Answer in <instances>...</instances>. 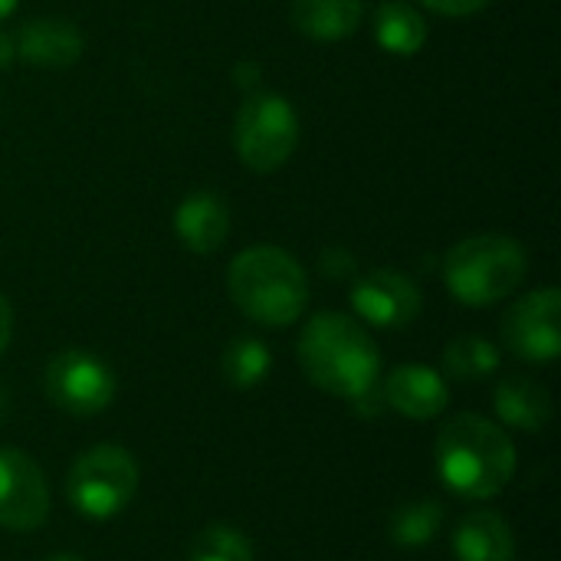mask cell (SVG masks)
Segmentation results:
<instances>
[{"label":"cell","instance_id":"cell-1","mask_svg":"<svg viewBox=\"0 0 561 561\" xmlns=\"http://www.w3.org/2000/svg\"><path fill=\"white\" fill-rule=\"evenodd\" d=\"M302 375L325 394L355 401L381 381V352L371 332L345 312L312 316L296 342Z\"/></svg>","mask_w":561,"mask_h":561},{"label":"cell","instance_id":"cell-2","mask_svg":"<svg viewBox=\"0 0 561 561\" xmlns=\"http://www.w3.org/2000/svg\"><path fill=\"white\" fill-rule=\"evenodd\" d=\"M440 483L463 500H493L516 477L513 437L483 414H457L434 444Z\"/></svg>","mask_w":561,"mask_h":561},{"label":"cell","instance_id":"cell-3","mask_svg":"<svg viewBox=\"0 0 561 561\" xmlns=\"http://www.w3.org/2000/svg\"><path fill=\"white\" fill-rule=\"evenodd\" d=\"M227 289L237 309L270 329L299 322L309 306V276L283 247H250L233 256L227 270Z\"/></svg>","mask_w":561,"mask_h":561},{"label":"cell","instance_id":"cell-4","mask_svg":"<svg viewBox=\"0 0 561 561\" xmlns=\"http://www.w3.org/2000/svg\"><path fill=\"white\" fill-rule=\"evenodd\" d=\"M529 260L519 240L506 233H477L444 256V283L450 296L470 309L510 299L526 279Z\"/></svg>","mask_w":561,"mask_h":561},{"label":"cell","instance_id":"cell-5","mask_svg":"<svg viewBox=\"0 0 561 561\" xmlns=\"http://www.w3.org/2000/svg\"><path fill=\"white\" fill-rule=\"evenodd\" d=\"M138 463L122 444H95L76 457L66 477L69 506L82 519H115L138 493Z\"/></svg>","mask_w":561,"mask_h":561},{"label":"cell","instance_id":"cell-6","mask_svg":"<svg viewBox=\"0 0 561 561\" xmlns=\"http://www.w3.org/2000/svg\"><path fill=\"white\" fill-rule=\"evenodd\" d=\"M233 145L250 171H279L299 145V115L289 99L266 89L250 92L233 122Z\"/></svg>","mask_w":561,"mask_h":561},{"label":"cell","instance_id":"cell-7","mask_svg":"<svg viewBox=\"0 0 561 561\" xmlns=\"http://www.w3.org/2000/svg\"><path fill=\"white\" fill-rule=\"evenodd\" d=\"M43 385H46L49 401L72 417L102 414L115 401V391H118L112 368L99 355L82 352V348H66L53 355L46 365Z\"/></svg>","mask_w":561,"mask_h":561},{"label":"cell","instance_id":"cell-8","mask_svg":"<svg viewBox=\"0 0 561 561\" xmlns=\"http://www.w3.org/2000/svg\"><path fill=\"white\" fill-rule=\"evenodd\" d=\"M503 345L533 365H549L561 352V293L542 286L510 306L500 325Z\"/></svg>","mask_w":561,"mask_h":561},{"label":"cell","instance_id":"cell-9","mask_svg":"<svg viewBox=\"0 0 561 561\" xmlns=\"http://www.w3.org/2000/svg\"><path fill=\"white\" fill-rule=\"evenodd\" d=\"M348 299H352L358 322L388 329V332L414 325L424 309V296H421L417 283L388 266L355 276Z\"/></svg>","mask_w":561,"mask_h":561},{"label":"cell","instance_id":"cell-10","mask_svg":"<svg viewBox=\"0 0 561 561\" xmlns=\"http://www.w3.org/2000/svg\"><path fill=\"white\" fill-rule=\"evenodd\" d=\"M49 519V483L39 463L16 450L0 447V529L33 533Z\"/></svg>","mask_w":561,"mask_h":561},{"label":"cell","instance_id":"cell-11","mask_svg":"<svg viewBox=\"0 0 561 561\" xmlns=\"http://www.w3.org/2000/svg\"><path fill=\"white\" fill-rule=\"evenodd\" d=\"M381 394L388 411L411 421H434L450 408V385L427 365H398L385 381Z\"/></svg>","mask_w":561,"mask_h":561},{"label":"cell","instance_id":"cell-12","mask_svg":"<svg viewBox=\"0 0 561 561\" xmlns=\"http://www.w3.org/2000/svg\"><path fill=\"white\" fill-rule=\"evenodd\" d=\"M13 43H16V59L39 69H66L79 62L85 46L79 26L62 16H39L23 23Z\"/></svg>","mask_w":561,"mask_h":561},{"label":"cell","instance_id":"cell-13","mask_svg":"<svg viewBox=\"0 0 561 561\" xmlns=\"http://www.w3.org/2000/svg\"><path fill=\"white\" fill-rule=\"evenodd\" d=\"M174 233L191 253L210 256L230 237V210L217 194L194 191L174 210Z\"/></svg>","mask_w":561,"mask_h":561},{"label":"cell","instance_id":"cell-14","mask_svg":"<svg viewBox=\"0 0 561 561\" xmlns=\"http://www.w3.org/2000/svg\"><path fill=\"white\" fill-rule=\"evenodd\" d=\"M457 561H516V533L496 510H473L454 529Z\"/></svg>","mask_w":561,"mask_h":561},{"label":"cell","instance_id":"cell-15","mask_svg":"<svg viewBox=\"0 0 561 561\" xmlns=\"http://www.w3.org/2000/svg\"><path fill=\"white\" fill-rule=\"evenodd\" d=\"M493 408L506 427L526 434H539L552 421V394L536 378L526 375L503 378L493 391Z\"/></svg>","mask_w":561,"mask_h":561},{"label":"cell","instance_id":"cell-16","mask_svg":"<svg viewBox=\"0 0 561 561\" xmlns=\"http://www.w3.org/2000/svg\"><path fill=\"white\" fill-rule=\"evenodd\" d=\"M293 26L319 43H335L352 36L365 20L362 0H293L289 3Z\"/></svg>","mask_w":561,"mask_h":561},{"label":"cell","instance_id":"cell-17","mask_svg":"<svg viewBox=\"0 0 561 561\" xmlns=\"http://www.w3.org/2000/svg\"><path fill=\"white\" fill-rule=\"evenodd\" d=\"M375 43L391 56H414L427 43V20L408 0H385L371 16Z\"/></svg>","mask_w":561,"mask_h":561},{"label":"cell","instance_id":"cell-18","mask_svg":"<svg viewBox=\"0 0 561 561\" xmlns=\"http://www.w3.org/2000/svg\"><path fill=\"white\" fill-rule=\"evenodd\" d=\"M500 362H503L500 348L483 335H457L444 348V371L450 381L460 385H477L493 378L500 371Z\"/></svg>","mask_w":561,"mask_h":561},{"label":"cell","instance_id":"cell-19","mask_svg":"<svg viewBox=\"0 0 561 561\" xmlns=\"http://www.w3.org/2000/svg\"><path fill=\"white\" fill-rule=\"evenodd\" d=\"M270 368H273V355H270L266 342L256 335H237L220 355V371H224L227 385L237 391H250V388L263 385Z\"/></svg>","mask_w":561,"mask_h":561},{"label":"cell","instance_id":"cell-20","mask_svg":"<svg viewBox=\"0 0 561 561\" xmlns=\"http://www.w3.org/2000/svg\"><path fill=\"white\" fill-rule=\"evenodd\" d=\"M444 506L437 500H414L391 513L388 536L398 549H424L440 536Z\"/></svg>","mask_w":561,"mask_h":561},{"label":"cell","instance_id":"cell-21","mask_svg":"<svg viewBox=\"0 0 561 561\" xmlns=\"http://www.w3.org/2000/svg\"><path fill=\"white\" fill-rule=\"evenodd\" d=\"M191 561H253V546L233 526H207L191 546Z\"/></svg>","mask_w":561,"mask_h":561},{"label":"cell","instance_id":"cell-22","mask_svg":"<svg viewBox=\"0 0 561 561\" xmlns=\"http://www.w3.org/2000/svg\"><path fill=\"white\" fill-rule=\"evenodd\" d=\"M319 270H322V276H329L335 283H345V279H355L358 260L345 247H325L322 256H319Z\"/></svg>","mask_w":561,"mask_h":561},{"label":"cell","instance_id":"cell-23","mask_svg":"<svg viewBox=\"0 0 561 561\" xmlns=\"http://www.w3.org/2000/svg\"><path fill=\"white\" fill-rule=\"evenodd\" d=\"M417 3L440 16H473V13L486 10L493 0H417Z\"/></svg>","mask_w":561,"mask_h":561},{"label":"cell","instance_id":"cell-24","mask_svg":"<svg viewBox=\"0 0 561 561\" xmlns=\"http://www.w3.org/2000/svg\"><path fill=\"white\" fill-rule=\"evenodd\" d=\"M260 82H263V69H260V62H253V59H243V62H237L233 66V85L240 89V92H256L260 89Z\"/></svg>","mask_w":561,"mask_h":561},{"label":"cell","instance_id":"cell-25","mask_svg":"<svg viewBox=\"0 0 561 561\" xmlns=\"http://www.w3.org/2000/svg\"><path fill=\"white\" fill-rule=\"evenodd\" d=\"M10 339H13V306H10V299L0 293V355L7 352Z\"/></svg>","mask_w":561,"mask_h":561},{"label":"cell","instance_id":"cell-26","mask_svg":"<svg viewBox=\"0 0 561 561\" xmlns=\"http://www.w3.org/2000/svg\"><path fill=\"white\" fill-rule=\"evenodd\" d=\"M13 59H16V43H13V33H7V30L0 26V69H7Z\"/></svg>","mask_w":561,"mask_h":561},{"label":"cell","instance_id":"cell-27","mask_svg":"<svg viewBox=\"0 0 561 561\" xmlns=\"http://www.w3.org/2000/svg\"><path fill=\"white\" fill-rule=\"evenodd\" d=\"M7 414H10V391H7L3 381H0V424L7 421Z\"/></svg>","mask_w":561,"mask_h":561},{"label":"cell","instance_id":"cell-28","mask_svg":"<svg viewBox=\"0 0 561 561\" xmlns=\"http://www.w3.org/2000/svg\"><path fill=\"white\" fill-rule=\"evenodd\" d=\"M13 10H16V0H0V23H3Z\"/></svg>","mask_w":561,"mask_h":561},{"label":"cell","instance_id":"cell-29","mask_svg":"<svg viewBox=\"0 0 561 561\" xmlns=\"http://www.w3.org/2000/svg\"><path fill=\"white\" fill-rule=\"evenodd\" d=\"M46 561H82L79 556H72V552H59V556H49Z\"/></svg>","mask_w":561,"mask_h":561}]
</instances>
